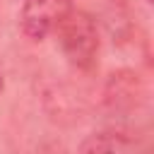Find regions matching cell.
Segmentation results:
<instances>
[{
  "instance_id": "6da1fadb",
  "label": "cell",
  "mask_w": 154,
  "mask_h": 154,
  "mask_svg": "<svg viewBox=\"0 0 154 154\" xmlns=\"http://www.w3.org/2000/svg\"><path fill=\"white\" fill-rule=\"evenodd\" d=\"M55 36L65 60L72 67L82 72L94 70L99 58V29L89 12L72 7L65 19L55 26Z\"/></svg>"
},
{
  "instance_id": "7a4b0ae2",
  "label": "cell",
  "mask_w": 154,
  "mask_h": 154,
  "mask_svg": "<svg viewBox=\"0 0 154 154\" xmlns=\"http://www.w3.org/2000/svg\"><path fill=\"white\" fill-rule=\"evenodd\" d=\"M75 0H24L19 10V26L26 38L41 41L55 31V26L72 10Z\"/></svg>"
},
{
  "instance_id": "3957f363",
  "label": "cell",
  "mask_w": 154,
  "mask_h": 154,
  "mask_svg": "<svg viewBox=\"0 0 154 154\" xmlns=\"http://www.w3.org/2000/svg\"><path fill=\"white\" fill-rule=\"evenodd\" d=\"M77 154H147V149L135 137H128V135L113 132V130H103V132L89 135L79 144Z\"/></svg>"
},
{
  "instance_id": "277c9868",
  "label": "cell",
  "mask_w": 154,
  "mask_h": 154,
  "mask_svg": "<svg viewBox=\"0 0 154 154\" xmlns=\"http://www.w3.org/2000/svg\"><path fill=\"white\" fill-rule=\"evenodd\" d=\"M0 91H2V77H0Z\"/></svg>"
},
{
  "instance_id": "5b68a950",
  "label": "cell",
  "mask_w": 154,
  "mask_h": 154,
  "mask_svg": "<svg viewBox=\"0 0 154 154\" xmlns=\"http://www.w3.org/2000/svg\"><path fill=\"white\" fill-rule=\"evenodd\" d=\"M147 2H152V0H147Z\"/></svg>"
}]
</instances>
